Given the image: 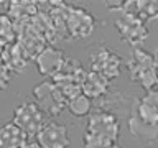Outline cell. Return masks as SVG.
Instances as JSON below:
<instances>
[{
  "label": "cell",
  "mask_w": 158,
  "mask_h": 148,
  "mask_svg": "<svg viewBox=\"0 0 158 148\" xmlns=\"http://www.w3.org/2000/svg\"><path fill=\"white\" fill-rule=\"evenodd\" d=\"M109 12H110L114 27L117 28L122 41L130 44L132 48H140V44L148 38V33H150L147 23H143L135 13L122 8L120 3L110 7Z\"/></svg>",
  "instance_id": "cell-1"
},
{
  "label": "cell",
  "mask_w": 158,
  "mask_h": 148,
  "mask_svg": "<svg viewBox=\"0 0 158 148\" xmlns=\"http://www.w3.org/2000/svg\"><path fill=\"white\" fill-rule=\"evenodd\" d=\"M125 68L130 76V81L138 84L142 89L150 91L158 86V76L152 53L142 48H132L130 58L125 61Z\"/></svg>",
  "instance_id": "cell-2"
},
{
  "label": "cell",
  "mask_w": 158,
  "mask_h": 148,
  "mask_svg": "<svg viewBox=\"0 0 158 148\" xmlns=\"http://www.w3.org/2000/svg\"><path fill=\"white\" fill-rule=\"evenodd\" d=\"M84 76H86V71H84L82 63L74 58H66L59 71L51 77V81L56 84L59 92L68 102L69 99L81 94V84Z\"/></svg>",
  "instance_id": "cell-3"
},
{
  "label": "cell",
  "mask_w": 158,
  "mask_h": 148,
  "mask_svg": "<svg viewBox=\"0 0 158 148\" xmlns=\"http://www.w3.org/2000/svg\"><path fill=\"white\" fill-rule=\"evenodd\" d=\"M33 97L35 104L46 113V115H59L66 109V99L59 92L51 79H44L40 84L33 87Z\"/></svg>",
  "instance_id": "cell-4"
},
{
  "label": "cell",
  "mask_w": 158,
  "mask_h": 148,
  "mask_svg": "<svg viewBox=\"0 0 158 148\" xmlns=\"http://www.w3.org/2000/svg\"><path fill=\"white\" fill-rule=\"evenodd\" d=\"M12 122L22 128L27 137H36V133L46 123V113L35 102H22L15 109Z\"/></svg>",
  "instance_id": "cell-5"
},
{
  "label": "cell",
  "mask_w": 158,
  "mask_h": 148,
  "mask_svg": "<svg viewBox=\"0 0 158 148\" xmlns=\"http://www.w3.org/2000/svg\"><path fill=\"white\" fill-rule=\"evenodd\" d=\"M123 66H125L123 58L118 56L114 49L107 46H101L91 56V68H92L91 71L101 74L109 82L120 76Z\"/></svg>",
  "instance_id": "cell-6"
},
{
  "label": "cell",
  "mask_w": 158,
  "mask_h": 148,
  "mask_svg": "<svg viewBox=\"0 0 158 148\" xmlns=\"http://www.w3.org/2000/svg\"><path fill=\"white\" fill-rule=\"evenodd\" d=\"M86 133L117 142L118 137H120V123H118V118L114 113L107 110H99V112L89 113Z\"/></svg>",
  "instance_id": "cell-7"
},
{
  "label": "cell",
  "mask_w": 158,
  "mask_h": 148,
  "mask_svg": "<svg viewBox=\"0 0 158 148\" xmlns=\"http://www.w3.org/2000/svg\"><path fill=\"white\" fill-rule=\"evenodd\" d=\"M68 36L73 39H86L96 30V18L82 7H68L66 13Z\"/></svg>",
  "instance_id": "cell-8"
},
{
  "label": "cell",
  "mask_w": 158,
  "mask_h": 148,
  "mask_svg": "<svg viewBox=\"0 0 158 148\" xmlns=\"http://www.w3.org/2000/svg\"><path fill=\"white\" fill-rule=\"evenodd\" d=\"M15 43L23 49V53L27 54V58L30 61H35V58L48 46L44 36L33 27L31 22L17 28V39H15Z\"/></svg>",
  "instance_id": "cell-9"
},
{
  "label": "cell",
  "mask_w": 158,
  "mask_h": 148,
  "mask_svg": "<svg viewBox=\"0 0 158 148\" xmlns=\"http://www.w3.org/2000/svg\"><path fill=\"white\" fill-rule=\"evenodd\" d=\"M36 142L43 148H68L71 145V137L66 125L59 122H48L36 133Z\"/></svg>",
  "instance_id": "cell-10"
},
{
  "label": "cell",
  "mask_w": 158,
  "mask_h": 148,
  "mask_svg": "<svg viewBox=\"0 0 158 148\" xmlns=\"http://www.w3.org/2000/svg\"><path fill=\"white\" fill-rule=\"evenodd\" d=\"M64 59V53L56 46L48 44L41 53L35 58V64H36V71L41 74L43 77H49L51 79L54 74L59 71V68L63 66Z\"/></svg>",
  "instance_id": "cell-11"
},
{
  "label": "cell",
  "mask_w": 158,
  "mask_h": 148,
  "mask_svg": "<svg viewBox=\"0 0 158 148\" xmlns=\"http://www.w3.org/2000/svg\"><path fill=\"white\" fill-rule=\"evenodd\" d=\"M38 13V3L30 0H13L7 7V15L15 27H23L31 22V18Z\"/></svg>",
  "instance_id": "cell-12"
},
{
  "label": "cell",
  "mask_w": 158,
  "mask_h": 148,
  "mask_svg": "<svg viewBox=\"0 0 158 148\" xmlns=\"http://www.w3.org/2000/svg\"><path fill=\"white\" fill-rule=\"evenodd\" d=\"M0 59H2L3 64L10 69V72H12V74L23 72L25 69L28 68V63H30V59L27 58V54L23 53V49L20 48L17 43L5 44Z\"/></svg>",
  "instance_id": "cell-13"
},
{
  "label": "cell",
  "mask_w": 158,
  "mask_h": 148,
  "mask_svg": "<svg viewBox=\"0 0 158 148\" xmlns=\"http://www.w3.org/2000/svg\"><path fill=\"white\" fill-rule=\"evenodd\" d=\"M109 87H110V82L106 77H102L101 74H97L94 71H89V72H86V76L82 79L81 92L92 101V99L104 97L109 92Z\"/></svg>",
  "instance_id": "cell-14"
},
{
  "label": "cell",
  "mask_w": 158,
  "mask_h": 148,
  "mask_svg": "<svg viewBox=\"0 0 158 148\" xmlns=\"http://www.w3.org/2000/svg\"><path fill=\"white\" fill-rule=\"evenodd\" d=\"M137 115L142 120L158 127V87L147 91V94L140 99Z\"/></svg>",
  "instance_id": "cell-15"
},
{
  "label": "cell",
  "mask_w": 158,
  "mask_h": 148,
  "mask_svg": "<svg viewBox=\"0 0 158 148\" xmlns=\"http://www.w3.org/2000/svg\"><path fill=\"white\" fill-rule=\"evenodd\" d=\"M27 142L25 132L13 122L0 127V148H22Z\"/></svg>",
  "instance_id": "cell-16"
},
{
  "label": "cell",
  "mask_w": 158,
  "mask_h": 148,
  "mask_svg": "<svg viewBox=\"0 0 158 148\" xmlns=\"http://www.w3.org/2000/svg\"><path fill=\"white\" fill-rule=\"evenodd\" d=\"M128 130L135 138H138L143 143H153L158 142V127L152 125L145 120H142L138 115L132 117L128 120Z\"/></svg>",
  "instance_id": "cell-17"
},
{
  "label": "cell",
  "mask_w": 158,
  "mask_h": 148,
  "mask_svg": "<svg viewBox=\"0 0 158 148\" xmlns=\"http://www.w3.org/2000/svg\"><path fill=\"white\" fill-rule=\"evenodd\" d=\"M133 13L143 23H150L158 20V0H135Z\"/></svg>",
  "instance_id": "cell-18"
},
{
  "label": "cell",
  "mask_w": 158,
  "mask_h": 148,
  "mask_svg": "<svg viewBox=\"0 0 158 148\" xmlns=\"http://www.w3.org/2000/svg\"><path fill=\"white\" fill-rule=\"evenodd\" d=\"M66 107L73 115L84 117V115H89V113H91L92 104H91V99L86 97L81 92V94H77V96H74L73 99H69V101L66 102Z\"/></svg>",
  "instance_id": "cell-19"
},
{
  "label": "cell",
  "mask_w": 158,
  "mask_h": 148,
  "mask_svg": "<svg viewBox=\"0 0 158 148\" xmlns=\"http://www.w3.org/2000/svg\"><path fill=\"white\" fill-rule=\"evenodd\" d=\"M15 39H17V27L7 13H0V41L3 44H10L15 43Z\"/></svg>",
  "instance_id": "cell-20"
},
{
  "label": "cell",
  "mask_w": 158,
  "mask_h": 148,
  "mask_svg": "<svg viewBox=\"0 0 158 148\" xmlns=\"http://www.w3.org/2000/svg\"><path fill=\"white\" fill-rule=\"evenodd\" d=\"M82 142H84V148H120L117 142H112V140H106V138H99V137L89 135V133H86V132H84Z\"/></svg>",
  "instance_id": "cell-21"
},
{
  "label": "cell",
  "mask_w": 158,
  "mask_h": 148,
  "mask_svg": "<svg viewBox=\"0 0 158 148\" xmlns=\"http://www.w3.org/2000/svg\"><path fill=\"white\" fill-rule=\"evenodd\" d=\"M10 79H12V72H10V69L3 64V61L0 59V82L5 84V86H8Z\"/></svg>",
  "instance_id": "cell-22"
},
{
  "label": "cell",
  "mask_w": 158,
  "mask_h": 148,
  "mask_svg": "<svg viewBox=\"0 0 158 148\" xmlns=\"http://www.w3.org/2000/svg\"><path fill=\"white\" fill-rule=\"evenodd\" d=\"M22 148H43V146L40 145V143H38L36 140H35V142H27Z\"/></svg>",
  "instance_id": "cell-23"
},
{
  "label": "cell",
  "mask_w": 158,
  "mask_h": 148,
  "mask_svg": "<svg viewBox=\"0 0 158 148\" xmlns=\"http://www.w3.org/2000/svg\"><path fill=\"white\" fill-rule=\"evenodd\" d=\"M153 54V61H155V69H156V76H158V48L155 49V53H152Z\"/></svg>",
  "instance_id": "cell-24"
},
{
  "label": "cell",
  "mask_w": 158,
  "mask_h": 148,
  "mask_svg": "<svg viewBox=\"0 0 158 148\" xmlns=\"http://www.w3.org/2000/svg\"><path fill=\"white\" fill-rule=\"evenodd\" d=\"M3 48H5V44L0 41V56H2V51H3Z\"/></svg>",
  "instance_id": "cell-25"
},
{
  "label": "cell",
  "mask_w": 158,
  "mask_h": 148,
  "mask_svg": "<svg viewBox=\"0 0 158 148\" xmlns=\"http://www.w3.org/2000/svg\"><path fill=\"white\" fill-rule=\"evenodd\" d=\"M5 87H7V86H5V84H2V82H0V92H2V91H3Z\"/></svg>",
  "instance_id": "cell-26"
}]
</instances>
